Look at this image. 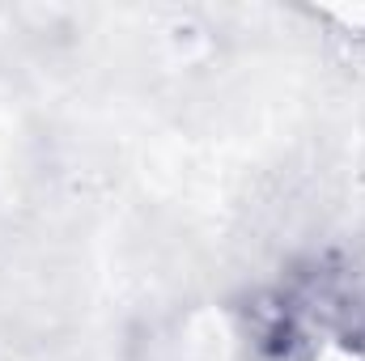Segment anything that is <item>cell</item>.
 <instances>
[{
	"label": "cell",
	"instance_id": "6da1fadb",
	"mask_svg": "<svg viewBox=\"0 0 365 361\" xmlns=\"http://www.w3.org/2000/svg\"><path fill=\"white\" fill-rule=\"evenodd\" d=\"M255 361H319L365 353V272L344 255H310L242 306Z\"/></svg>",
	"mask_w": 365,
	"mask_h": 361
}]
</instances>
